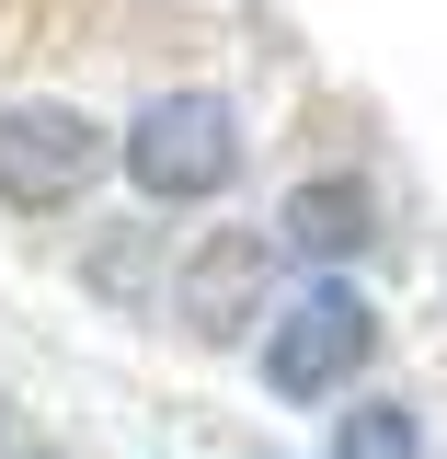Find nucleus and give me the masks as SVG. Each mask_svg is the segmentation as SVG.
Returning a JSON list of instances; mask_svg holds the SVG:
<instances>
[{"mask_svg": "<svg viewBox=\"0 0 447 459\" xmlns=\"http://www.w3.org/2000/svg\"><path fill=\"white\" fill-rule=\"evenodd\" d=\"M115 150L138 172V195L195 207V195H219L229 172H241V104H229V92H150Z\"/></svg>", "mask_w": 447, "mask_h": 459, "instance_id": "obj_1", "label": "nucleus"}, {"mask_svg": "<svg viewBox=\"0 0 447 459\" xmlns=\"http://www.w3.org/2000/svg\"><path fill=\"white\" fill-rule=\"evenodd\" d=\"M92 172H104V126L81 104H0V207H23V219H57L69 195H92Z\"/></svg>", "mask_w": 447, "mask_h": 459, "instance_id": "obj_2", "label": "nucleus"}, {"mask_svg": "<svg viewBox=\"0 0 447 459\" xmlns=\"http://www.w3.org/2000/svg\"><path fill=\"white\" fill-rule=\"evenodd\" d=\"M333 459H425V413L413 402H356V413H333Z\"/></svg>", "mask_w": 447, "mask_h": 459, "instance_id": "obj_6", "label": "nucleus"}, {"mask_svg": "<svg viewBox=\"0 0 447 459\" xmlns=\"http://www.w3.org/2000/svg\"><path fill=\"white\" fill-rule=\"evenodd\" d=\"M35 459H57V448H35Z\"/></svg>", "mask_w": 447, "mask_h": 459, "instance_id": "obj_7", "label": "nucleus"}, {"mask_svg": "<svg viewBox=\"0 0 447 459\" xmlns=\"http://www.w3.org/2000/svg\"><path fill=\"white\" fill-rule=\"evenodd\" d=\"M367 344H379V310L356 299V287H310L298 310H276V333H264V379L287 402H333L356 368H367Z\"/></svg>", "mask_w": 447, "mask_h": 459, "instance_id": "obj_3", "label": "nucleus"}, {"mask_svg": "<svg viewBox=\"0 0 447 459\" xmlns=\"http://www.w3.org/2000/svg\"><path fill=\"white\" fill-rule=\"evenodd\" d=\"M276 241H298V253H322V264H344V253H367V241H379V195H367L356 172H310V184L287 195Z\"/></svg>", "mask_w": 447, "mask_h": 459, "instance_id": "obj_5", "label": "nucleus"}, {"mask_svg": "<svg viewBox=\"0 0 447 459\" xmlns=\"http://www.w3.org/2000/svg\"><path fill=\"white\" fill-rule=\"evenodd\" d=\"M264 287H276V230H207L195 264H184V287H172V310H184L195 344H229L264 310Z\"/></svg>", "mask_w": 447, "mask_h": 459, "instance_id": "obj_4", "label": "nucleus"}]
</instances>
